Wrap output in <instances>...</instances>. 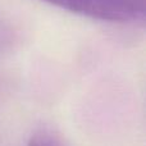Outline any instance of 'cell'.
I'll list each match as a JSON object with an SVG mask.
<instances>
[{
    "mask_svg": "<svg viewBox=\"0 0 146 146\" xmlns=\"http://www.w3.org/2000/svg\"><path fill=\"white\" fill-rule=\"evenodd\" d=\"M59 9L103 22H144L146 0H41Z\"/></svg>",
    "mask_w": 146,
    "mask_h": 146,
    "instance_id": "6da1fadb",
    "label": "cell"
},
{
    "mask_svg": "<svg viewBox=\"0 0 146 146\" xmlns=\"http://www.w3.org/2000/svg\"><path fill=\"white\" fill-rule=\"evenodd\" d=\"M26 146H66V144L60 135H58L54 129L42 127L30 135Z\"/></svg>",
    "mask_w": 146,
    "mask_h": 146,
    "instance_id": "7a4b0ae2",
    "label": "cell"
},
{
    "mask_svg": "<svg viewBox=\"0 0 146 146\" xmlns=\"http://www.w3.org/2000/svg\"><path fill=\"white\" fill-rule=\"evenodd\" d=\"M15 37H17V33L10 22H8L5 18L0 15V53L12 48Z\"/></svg>",
    "mask_w": 146,
    "mask_h": 146,
    "instance_id": "3957f363",
    "label": "cell"
}]
</instances>
